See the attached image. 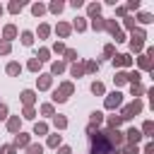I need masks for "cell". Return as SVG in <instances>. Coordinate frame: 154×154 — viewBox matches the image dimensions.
Masks as SVG:
<instances>
[{"mask_svg": "<svg viewBox=\"0 0 154 154\" xmlns=\"http://www.w3.org/2000/svg\"><path fill=\"white\" fill-rule=\"evenodd\" d=\"M123 144H125V137L120 130H111V128L99 130L96 128L89 135V154H113Z\"/></svg>", "mask_w": 154, "mask_h": 154, "instance_id": "obj_1", "label": "cell"}, {"mask_svg": "<svg viewBox=\"0 0 154 154\" xmlns=\"http://www.w3.org/2000/svg\"><path fill=\"white\" fill-rule=\"evenodd\" d=\"M142 111H144V103H142L140 99H132L128 106H120V113H118V116H120L123 123H125V120H132L135 116H140Z\"/></svg>", "mask_w": 154, "mask_h": 154, "instance_id": "obj_2", "label": "cell"}, {"mask_svg": "<svg viewBox=\"0 0 154 154\" xmlns=\"http://www.w3.org/2000/svg\"><path fill=\"white\" fill-rule=\"evenodd\" d=\"M123 106V94L116 89V91H111V94H106V99H103V108L106 111H116V108H120Z\"/></svg>", "mask_w": 154, "mask_h": 154, "instance_id": "obj_3", "label": "cell"}, {"mask_svg": "<svg viewBox=\"0 0 154 154\" xmlns=\"http://www.w3.org/2000/svg\"><path fill=\"white\" fill-rule=\"evenodd\" d=\"M111 65L118 70V67H132L135 65V58L130 55V53H116L113 58H111Z\"/></svg>", "mask_w": 154, "mask_h": 154, "instance_id": "obj_4", "label": "cell"}, {"mask_svg": "<svg viewBox=\"0 0 154 154\" xmlns=\"http://www.w3.org/2000/svg\"><path fill=\"white\" fill-rule=\"evenodd\" d=\"M123 137H125V142L128 144H132V147H137L140 142H142V132L132 125V128H128V132H123Z\"/></svg>", "mask_w": 154, "mask_h": 154, "instance_id": "obj_5", "label": "cell"}, {"mask_svg": "<svg viewBox=\"0 0 154 154\" xmlns=\"http://www.w3.org/2000/svg\"><path fill=\"white\" fill-rule=\"evenodd\" d=\"M29 144H31V135L29 132H17L14 135V142H12L14 149H26Z\"/></svg>", "mask_w": 154, "mask_h": 154, "instance_id": "obj_6", "label": "cell"}, {"mask_svg": "<svg viewBox=\"0 0 154 154\" xmlns=\"http://www.w3.org/2000/svg\"><path fill=\"white\" fill-rule=\"evenodd\" d=\"M19 36V29L14 26V24H5L2 26V41H7V43H12L14 38Z\"/></svg>", "mask_w": 154, "mask_h": 154, "instance_id": "obj_7", "label": "cell"}, {"mask_svg": "<svg viewBox=\"0 0 154 154\" xmlns=\"http://www.w3.org/2000/svg\"><path fill=\"white\" fill-rule=\"evenodd\" d=\"M51 84H53V77H51L48 72H41V75L36 77V89H38V91H46V89H51Z\"/></svg>", "mask_w": 154, "mask_h": 154, "instance_id": "obj_8", "label": "cell"}, {"mask_svg": "<svg viewBox=\"0 0 154 154\" xmlns=\"http://www.w3.org/2000/svg\"><path fill=\"white\" fill-rule=\"evenodd\" d=\"M5 125H7V132H12V135L22 132V118H19V116H10V118L5 120Z\"/></svg>", "mask_w": 154, "mask_h": 154, "instance_id": "obj_9", "label": "cell"}, {"mask_svg": "<svg viewBox=\"0 0 154 154\" xmlns=\"http://www.w3.org/2000/svg\"><path fill=\"white\" fill-rule=\"evenodd\" d=\"M137 67L152 75V70H154V60H152V58H147L144 53H140V55H137Z\"/></svg>", "mask_w": 154, "mask_h": 154, "instance_id": "obj_10", "label": "cell"}, {"mask_svg": "<svg viewBox=\"0 0 154 154\" xmlns=\"http://www.w3.org/2000/svg\"><path fill=\"white\" fill-rule=\"evenodd\" d=\"M19 99H22L24 106H34V103H36V91H34V89H22Z\"/></svg>", "mask_w": 154, "mask_h": 154, "instance_id": "obj_11", "label": "cell"}, {"mask_svg": "<svg viewBox=\"0 0 154 154\" xmlns=\"http://www.w3.org/2000/svg\"><path fill=\"white\" fill-rule=\"evenodd\" d=\"M65 70H67V63H65V60H53V63H51V72H48V75H51V77H55V75H63Z\"/></svg>", "mask_w": 154, "mask_h": 154, "instance_id": "obj_12", "label": "cell"}, {"mask_svg": "<svg viewBox=\"0 0 154 154\" xmlns=\"http://www.w3.org/2000/svg\"><path fill=\"white\" fill-rule=\"evenodd\" d=\"M55 34H58L60 38H67V36L72 34V26H70L67 22H58V24H55Z\"/></svg>", "mask_w": 154, "mask_h": 154, "instance_id": "obj_13", "label": "cell"}, {"mask_svg": "<svg viewBox=\"0 0 154 154\" xmlns=\"http://www.w3.org/2000/svg\"><path fill=\"white\" fill-rule=\"evenodd\" d=\"M70 26H72V31H79V34H82V31H87V29H89V22H87V17H77Z\"/></svg>", "mask_w": 154, "mask_h": 154, "instance_id": "obj_14", "label": "cell"}, {"mask_svg": "<svg viewBox=\"0 0 154 154\" xmlns=\"http://www.w3.org/2000/svg\"><path fill=\"white\" fill-rule=\"evenodd\" d=\"M87 17H89V19L101 17V2H89V5H87Z\"/></svg>", "mask_w": 154, "mask_h": 154, "instance_id": "obj_15", "label": "cell"}, {"mask_svg": "<svg viewBox=\"0 0 154 154\" xmlns=\"http://www.w3.org/2000/svg\"><path fill=\"white\" fill-rule=\"evenodd\" d=\"M103 120H106V128H111V130H118L123 125V118L120 116H106Z\"/></svg>", "mask_w": 154, "mask_h": 154, "instance_id": "obj_16", "label": "cell"}, {"mask_svg": "<svg viewBox=\"0 0 154 154\" xmlns=\"http://www.w3.org/2000/svg\"><path fill=\"white\" fill-rule=\"evenodd\" d=\"M31 135H38V137L48 135V123H46V120H38V123H34V130H31Z\"/></svg>", "mask_w": 154, "mask_h": 154, "instance_id": "obj_17", "label": "cell"}, {"mask_svg": "<svg viewBox=\"0 0 154 154\" xmlns=\"http://www.w3.org/2000/svg\"><path fill=\"white\" fill-rule=\"evenodd\" d=\"M19 41H22V46H34V31H29V29H24L22 34H19Z\"/></svg>", "mask_w": 154, "mask_h": 154, "instance_id": "obj_18", "label": "cell"}, {"mask_svg": "<svg viewBox=\"0 0 154 154\" xmlns=\"http://www.w3.org/2000/svg\"><path fill=\"white\" fill-rule=\"evenodd\" d=\"M5 72H7L10 77H17V75H22V65H19L17 60H12V63H7V67H5Z\"/></svg>", "mask_w": 154, "mask_h": 154, "instance_id": "obj_19", "label": "cell"}, {"mask_svg": "<svg viewBox=\"0 0 154 154\" xmlns=\"http://www.w3.org/2000/svg\"><path fill=\"white\" fill-rule=\"evenodd\" d=\"M70 77H75V79L84 77V65H82V63H72V65H70Z\"/></svg>", "mask_w": 154, "mask_h": 154, "instance_id": "obj_20", "label": "cell"}, {"mask_svg": "<svg viewBox=\"0 0 154 154\" xmlns=\"http://www.w3.org/2000/svg\"><path fill=\"white\" fill-rule=\"evenodd\" d=\"M58 91H60L63 96H67V99H70V96L75 94V84H72V82H60V87H58Z\"/></svg>", "mask_w": 154, "mask_h": 154, "instance_id": "obj_21", "label": "cell"}, {"mask_svg": "<svg viewBox=\"0 0 154 154\" xmlns=\"http://www.w3.org/2000/svg\"><path fill=\"white\" fill-rule=\"evenodd\" d=\"M46 144H48L51 149H58V147L63 144V135H58V132H53V135H48V140H46Z\"/></svg>", "mask_w": 154, "mask_h": 154, "instance_id": "obj_22", "label": "cell"}, {"mask_svg": "<svg viewBox=\"0 0 154 154\" xmlns=\"http://www.w3.org/2000/svg\"><path fill=\"white\" fill-rule=\"evenodd\" d=\"M46 10H48V12H53V14H60V12L65 10V2H60V0H53V2H48V5H46Z\"/></svg>", "mask_w": 154, "mask_h": 154, "instance_id": "obj_23", "label": "cell"}, {"mask_svg": "<svg viewBox=\"0 0 154 154\" xmlns=\"http://www.w3.org/2000/svg\"><path fill=\"white\" fill-rule=\"evenodd\" d=\"M135 22H140V24H152V22H154V14H152V12H137V14H135Z\"/></svg>", "mask_w": 154, "mask_h": 154, "instance_id": "obj_24", "label": "cell"}, {"mask_svg": "<svg viewBox=\"0 0 154 154\" xmlns=\"http://www.w3.org/2000/svg\"><path fill=\"white\" fill-rule=\"evenodd\" d=\"M36 36L43 41V38H48L51 36V24H46V22H41L38 24V29H36Z\"/></svg>", "mask_w": 154, "mask_h": 154, "instance_id": "obj_25", "label": "cell"}, {"mask_svg": "<svg viewBox=\"0 0 154 154\" xmlns=\"http://www.w3.org/2000/svg\"><path fill=\"white\" fill-rule=\"evenodd\" d=\"M89 89H91V94H94V96H106V87H103V82H99V79H96V82H91V87H89Z\"/></svg>", "mask_w": 154, "mask_h": 154, "instance_id": "obj_26", "label": "cell"}, {"mask_svg": "<svg viewBox=\"0 0 154 154\" xmlns=\"http://www.w3.org/2000/svg\"><path fill=\"white\" fill-rule=\"evenodd\" d=\"M103 118H106V116H103V111H91V113H89V123H91V125H96V128L103 123Z\"/></svg>", "mask_w": 154, "mask_h": 154, "instance_id": "obj_27", "label": "cell"}, {"mask_svg": "<svg viewBox=\"0 0 154 154\" xmlns=\"http://www.w3.org/2000/svg\"><path fill=\"white\" fill-rule=\"evenodd\" d=\"M22 10H24V2H22V0H12V2L7 5V12H10V14H19Z\"/></svg>", "mask_w": 154, "mask_h": 154, "instance_id": "obj_28", "label": "cell"}, {"mask_svg": "<svg viewBox=\"0 0 154 154\" xmlns=\"http://www.w3.org/2000/svg\"><path fill=\"white\" fill-rule=\"evenodd\" d=\"M113 84H116V87L128 84V72H125V70H118V72H116V77H113Z\"/></svg>", "mask_w": 154, "mask_h": 154, "instance_id": "obj_29", "label": "cell"}, {"mask_svg": "<svg viewBox=\"0 0 154 154\" xmlns=\"http://www.w3.org/2000/svg\"><path fill=\"white\" fill-rule=\"evenodd\" d=\"M38 113H41V116H48V118H53V116H55V106H53L51 101H48V103H41Z\"/></svg>", "mask_w": 154, "mask_h": 154, "instance_id": "obj_30", "label": "cell"}, {"mask_svg": "<svg viewBox=\"0 0 154 154\" xmlns=\"http://www.w3.org/2000/svg\"><path fill=\"white\" fill-rule=\"evenodd\" d=\"M140 132H142V137L152 140V132H154V123H152V120H144V123H142V130H140Z\"/></svg>", "mask_w": 154, "mask_h": 154, "instance_id": "obj_31", "label": "cell"}, {"mask_svg": "<svg viewBox=\"0 0 154 154\" xmlns=\"http://www.w3.org/2000/svg\"><path fill=\"white\" fill-rule=\"evenodd\" d=\"M89 26H91L94 31H103V26H106V19H103V17H94V19L89 22Z\"/></svg>", "mask_w": 154, "mask_h": 154, "instance_id": "obj_32", "label": "cell"}, {"mask_svg": "<svg viewBox=\"0 0 154 154\" xmlns=\"http://www.w3.org/2000/svg\"><path fill=\"white\" fill-rule=\"evenodd\" d=\"M103 31H108V34L113 36L116 31H120V24H118L116 19H106V26H103Z\"/></svg>", "mask_w": 154, "mask_h": 154, "instance_id": "obj_33", "label": "cell"}, {"mask_svg": "<svg viewBox=\"0 0 154 154\" xmlns=\"http://www.w3.org/2000/svg\"><path fill=\"white\" fill-rule=\"evenodd\" d=\"M130 51H132V53H142V51H144V41L130 36Z\"/></svg>", "mask_w": 154, "mask_h": 154, "instance_id": "obj_34", "label": "cell"}, {"mask_svg": "<svg viewBox=\"0 0 154 154\" xmlns=\"http://www.w3.org/2000/svg\"><path fill=\"white\" fill-rule=\"evenodd\" d=\"M36 60L43 65V63H48L51 60V48H38V53H36Z\"/></svg>", "mask_w": 154, "mask_h": 154, "instance_id": "obj_35", "label": "cell"}, {"mask_svg": "<svg viewBox=\"0 0 154 154\" xmlns=\"http://www.w3.org/2000/svg\"><path fill=\"white\" fill-rule=\"evenodd\" d=\"M53 125H55V130H65L67 128V118L58 113V116H53Z\"/></svg>", "mask_w": 154, "mask_h": 154, "instance_id": "obj_36", "label": "cell"}, {"mask_svg": "<svg viewBox=\"0 0 154 154\" xmlns=\"http://www.w3.org/2000/svg\"><path fill=\"white\" fill-rule=\"evenodd\" d=\"M113 154H140V147H132V144H123L120 149H116Z\"/></svg>", "mask_w": 154, "mask_h": 154, "instance_id": "obj_37", "label": "cell"}, {"mask_svg": "<svg viewBox=\"0 0 154 154\" xmlns=\"http://www.w3.org/2000/svg\"><path fill=\"white\" fill-rule=\"evenodd\" d=\"M31 14H34V17H43V14H46V5H43V2H34V5H31Z\"/></svg>", "mask_w": 154, "mask_h": 154, "instance_id": "obj_38", "label": "cell"}, {"mask_svg": "<svg viewBox=\"0 0 154 154\" xmlns=\"http://www.w3.org/2000/svg\"><path fill=\"white\" fill-rule=\"evenodd\" d=\"M22 118H24V120H34V118H36V108H34V106H24V108H22Z\"/></svg>", "mask_w": 154, "mask_h": 154, "instance_id": "obj_39", "label": "cell"}, {"mask_svg": "<svg viewBox=\"0 0 154 154\" xmlns=\"http://www.w3.org/2000/svg\"><path fill=\"white\" fill-rule=\"evenodd\" d=\"M63 55H65V63H77V58H79L75 48H65V53H63Z\"/></svg>", "mask_w": 154, "mask_h": 154, "instance_id": "obj_40", "label": "cell"}, {"mask_svg": "<svg viewBox=\"0 0 154 154\" xmlns=\"http://www.w3.org/2000/svg\"><path fill=\"white\" fill-rule=\"evenodd\" d=\"M91 75V72H99V60H87L84 63V75Z\"/></svg>", "mask_w": 154, "mask_h": 154, "instance_id": "obj_41", "label": "cell"}, {"mask_svg": "<svg viewBox=\"0 0 154 154\" xmlns=\"http://www.w3.org/2000/svg\"><path fill=\"white\" fill-rule=\"evenodd\" d=\"M128 82H130V84H140V82H142L140 70H130V72H128Z\"/></svg>", "mask_w": 154, "mask_h": 154, "instance_id": "obj_42", "label": "cell"}, {"mask_svg": "<svg viewBox=\"0 0 154 154\" xmlns=\"http://www.w3.org/2000/svg\"><path fill=\"white\" fill-rule=\"evenodd\" d=\"M144 91H147V89L142 87V82H140V84H130V94H132L135 99H140V96H142Z\"/></svg>", "mask_w": 154, "mask_h": 154, "instance_id": "obj_43", "label": "cell"}, {"mask_svg": "<svg viewBox=\"0 0 154 154\" xmlns=\"http://www.w3.org/2000/svg\"><path fill=\"white\" fill-rule=\"evenodd\" d=\"M65 101H67V96H63L58 89H53V91H51V103H65Z\"/></svg>", "mask_w": 154, "mask_h": 154, "instance_id": "obj_44", "label": "cell"}, {"mask_svg": "<svg viewBox=\"0 0 154 154\" xmlns=\"http://www.w3.org/2000/svg\"><path fill=\"white\" fill-rule=\"evenodd\" d=\"M26 154H43V144L41 142H31L26 147Z\"/></svg>", "mask_w": 154, "mask_h": 154, "instance_id": "obj_45", "label": "cell"}, {"mask_svg": "<svg viewBox=\"0 0 154 154\" xmlns=\"http://www.w3.org/2000/svg\"><path fill=\"white\" fill-rule=\"evenodd\" d=\"M130 36H132V38H140V41H144V38H147V31H144L142 26H135V29L130 31Z\"/></svg>", "mask_w": 154, "mask_h": 154, "instance_id": "obj_46", "label": "cell"}, {"mask_svg": "<svg viewBox=\"0 0 154 154\" xmlns=\"http://www.w3.org/2000/svg\"><path fill=\"white\" fill-rule=\"evenodd\" d=\"M123 26H125V31H132V29L137 26V24H135V17H130V14H128V17L123 19Z\"/></svg>", "mask_w": 154, "mask_h": 154, "instance_id": "obj_47", "label": "cell"}, {"mask_svg": "<svg viewBox=\"0 0 154 154\" xmlns=\"http://www.w3.org/2000/svg\"><path fill=\"white\" fill-rule=\"evenodd\" d=\"M113 55H116V46H113V43H106V46H103V58L111 60Z\"/></svg>", "mask_w": 154, "mask_h": 154, "instance_id": "obj_48", "label": "cell"}, {"mask_svg": "<svg viewBox=\"0 0 154 154\" xmlns=\"http://www.w3.org/2000/svg\"><path fill=\"white\" fill-rule=\"evenodd\" d=\"M10 53H12V43H7V41L0 38V55H10Z\"/></svg>", "mask_w": 154, "mask_h": 154, "instance_id": "obj_49", "label": "cell"}, {"mask_svg": "<svg viewBox=\"0 0 154 154\" xmlns=\"http://www.w3.org/2000/svg\"><path fill=\"white\" fill-rule=\"evenodd\" d=\"M26 70H31V72H38V70H41V63H38L36 58H31V60L26 63Z\"/></svg>", "mask_w": 154, "mask_h": 154, "instance_id": "obj_50", "label": "cell"}, {"mask_svg": "<svg viewBox=\"0 0 154 154\" xmlns=\"http://www.w3.org/2000/svg\"><path fill=\"white\" fill-rule=\"evenodd\" d=\"M123 41H125V31L120 29V31H116V34H113V46H116V43H123Z\"/></svg>", "mask_w": 154, "mask_h": 154, "instance_id": "obj_51", "label": "cell"}, {"mask_svg": "<svg viewBox=\"0 0 154 154\" xmlns=\"http://www.w3.org/2000/svg\"><path fill=\"white\" fill-rule=\"evenodd\" d=\"M65 48H67V46H65L63 41H55V43H53V53H58V55H60V53H65Z\"/></svg>", "mask_w": 154, "mask_h": 154, "instance_id": "obj_52", "label": "cell"}, {"mask_svg": "<svg viewBox=\"0 0 154 154\" xmlns=\"http://www.w3.org/2000/svg\"><path fill=\"white\" fill-rule=\"evenodd\" d=\"M0 154H17V149H14L12 144H2V147H0Z\"/></svg>", "mask_w": 154, "mask_h": 154, "instance_id": "obj_53", "label": "cell"}, {"mask_svg": "<svg viewBox=\"0 0 154 154\" xmlns=\"http://www.w3.org/2000/svg\"><path fill=\"white\" fill-rule=\"evenodd\" d=\"M10 118V111H7V103H0V120H7Z\"/></svg>", "mask_w": 154, "mask_h": 154, "instance_id": "obj_54", "label": "cell"}, {"mask_svg": "<svg viewBox=\"0 0 154 154\" xmlns=\"http://www.w3.org/2000/svg\"><path fill=\"white\" fill-rule=\"evenodd\" d=\"M142 154H154V142H152V140H149V142L142 147Z\"/></svg>", "mask_w": 154, "mask_h": 154, "instance_id": "obj_55", "label": "cell"}, {"mask_svg": "<svg viewBox=\"0 0 154 154\" xmlns=\"http://www.w3.org/2000/svg\"><path fill=\"white\" fill-rule=\"evenodd\" d=\"M125 10L130 12V10H140V0H130L128 5H125Z\"/></svg>", "mask_w": 154, "mask_h": 154, "instance_id": "obj_56", "label": "cell"}, {"mask_svg": "<svg viewBox=\"0 0 154 154\" xmlns=\"http://www.w3.org/2000/svg\"><path fill=\"white\" fill-rule=\"evenodd\" d=\"M116 14H118L120 19H125V17H128V10H125V5H120V7H116Z\"/></svg>", "mask_w": 154, "mask_h": 154, "instance_id": "obj_57", "label": "cell"}, {"mask_svg": "<svg viewBox=\"0 0 154 154\" xmlns=\"http://www.w3.org/2000/svg\"><path fill=\"white\" fill-rule=\"evenodd\" d=\"M55 152H58V154H72V147H67V144H60Z\"/></svg>", "mask_w": 154, "mask_h": 154, "instance_id": "obj_58", "label": "cell"}, {"mask_svg": "<svg viewBox=\"0 0 154 154\" xmlns=\"http://www.w3.org/2000/svg\"><path fill=\"white\" fill-rule=\"evenodd\" d=\"M70 7L72 10H79V7H84V2L82 0H70Z\"/></svg>", "mask_w": 154, "mask_h": 154, "instance_id": "obj_59", "label": "cell"}, {"mask_svg": "<svg viewBox=\"0 0 154 154\" xmlns=\"http://www.w3.org/2000/svg\"><path fill=\"white\" fill-rule=\"evenodd\" d=\"M2 14H5V7H2V5H0V17H2Z\"/></svg>", "mask_w": 154, "mask_h": 154, "instance_id": "obj_60", "label": "cell"}]
</instances>
